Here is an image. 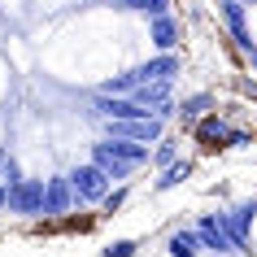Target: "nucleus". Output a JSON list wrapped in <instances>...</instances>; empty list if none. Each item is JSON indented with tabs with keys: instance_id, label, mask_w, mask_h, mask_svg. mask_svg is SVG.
<instances>
[{
	"instance_id": "obj_1",
	"label": "nucleus",
	"mask_w": 257,
	"mask_h": 257,
	"mask_svg": "<svg viewBox=\"0 0 257 257\" xmlns=\"http://www.w3.org/2000/svg\"><path fill=\"white\" fill-rule=\"evenodd\" d=\"M9 209L18 214H44V183L40 179H18L14 188H9Z\"/></svg>"
},
{
	"instance_id": "obj_2",
	"label": "nucleus",
	"mask_w": 257,
	"mask_h": 257,
	"mask_svg": "<svg viewBox=\"0 0 257 257\" xmlns=\"http://www.w3.org/2000/svg\"><path fill=\"white\" fill-rule=\"evenodd\" d=\"M70 192L79 196V201H105L109 192V179L96 170V166H79L74 175H70Z\"/></svg>"
},
{
	"instance_id": "obj_3",
	"label": "nucleus",
	"mask_w": 257,
	"mask_h": 257,
	"mask_svg": "<svg viewBox=\"0 0 257 257\" xmlns=\"http://www.w3.org/2000/svg\"><path fill=\"white\" fill-rule=\"evenodd\" d=\"M196 140H201V149L205 153H214V149H227V140H231V126L218 113H209V118L196 122Z\"/></svg>"
},
{
	"instance_id": "obj_4",
	"label": "nucleus",
	"mask_w": 257,
	"mask_h": 257,
	"mask_svg": "<svg viewBox=\"0 0 257 257\" xmlns=\"http://www.w3.org/2000/svg\"><path fill=\"white\" fill-rule=\"evenodd\" d=\"M196 240H201L205 248H214V253H231V248H235L231 235L222 231V218H201V222H196Z\"/></svg>"
},
{
	"instance_id": "obj_5",
	"label": "nucleus",
	"mask_w": 257,
	"mask_h": 257,
	"mask_svg": "<svg viewBox=\"0 0 257 257\" xmlns=\"http://www.w3.org/2000/svg\"><path fill=\"white\" fill-rule=\"evenodd\" d=\"M170 74H179V57L166 53L157 57V61H149V66L136 70V83H170Z\"/></svg>"
},
{
	"instance_id": "obj_6",
	"label": "nucleus",
	"mask_w": 257,
	"mask_h": 257,
	"mask_svg": "<svg viewBox=\"0 0 257 257\" xmlns=\"http://www.w3.org/2000/svg\"><path fill=\"white\" fill-rule=\"evenodd\" d=\"M92 166L100 170V175L113 183V179H126L131 175V162H122V157H113L109 153V144H96V153H92Z\"/></svg>"
},
{
	"instance_id": "obj_7",
	"label": "nucleus",
	"mask_w": 257,
	"mask_h": 257,
	"mask_svg": "<svg viewBox=\"0 0 257 257\" xmlns=\"http://www.w3.org/2000/svg\"><path fill=\"white\" fill-rule=\"evenodd\" d=\"M70 201H74V192H70V179H53V183L44 188V214H66Z\"/></svg>"
},
{
	"instance_id": "obj_8",
	"label": "nucleus",
	"mask_w": 257,
	"mask_h": 257,
	"mask_svg": "<svg viewBox=\"0 0 257 257\" xmlns=\"http://www.w3.org/2000/svg\"><path fill=\"white\" fill-rule=\"evenodd\" d=\"M153 44H157V48H162V53H170V48H175V44H179V22H175V18H153Z\"/></svg>"
},
{
	"instance_id": "obj_9",
	"label": "nucleus",
	"mask_w": 257,
	"mask_h": 257,
	"mask_svg": "<svg viewBox=\"0 0 257 257\" xmlns=\"http://www.w3.org/2000/svg\"><path fill=\"white\" fill-rule=\"evenodd\" d=\"M201 240H196V231H175L170 235V257H196Z\"/></svg>"
},
{
	"instance_id": "obj_10",
	"label": "nucleus",
	"mask_w": 257,
	"mask_h": 257,
	"mask_svg": "<svg viewBox=\"0 0 257 257\" xmlns=\"http://www.w3.org/2000/svg\"><path fill=\"white\" fill-rule=\"evenodd\" d=\"M188 175H192V166H188V162H175V166H166V175L157 179V192H166V188H179V183H183Z\"/></svg>"
},
{
	"instance_id": "obj_11",
	"label": "nucleus",
	"mask_w": 257,
	"mask_h": 257,
	"mask_svg": "<svg viewBox=\"0 0 257 257\" xmlns=\"http://www.w3.org/2000/svg\"><path fill=\"white\" fill-rule=\"evenodd\" d=\"M166 5L170 0H118V9H136V14H153V18H162Z\"/></svg>"
},
{
	"instance_id": "obj_12",
	"label": "nucleus",
	"mask_w": 257,
	"mask_h": 257,
	"mask_svg": "<svg viewBox=\"0 0 257 257\" xmlns=\"http://www.w3.org/2000/svg\"><path fill=\"white\" fill-rule=\"evenodd\" d=\"M122 92H136V74H118L105 83V96H122Z\"/></svg>"
},
{
	"instance_id": "obj_13",
	"label": "nucleus",
	"mask_w": 257,
	"mask_h": 257,
	"mask_svg": "<svg viewBox=\"0 0 257 257\" xmlns=\"http://www.w3.org/2000/svg\"><path fill=\"white\" fill-rule=\"evenodd\" d=\"M153 162H157V166H175V144H170V140H157V153H153Z\"/></svg>"
},
{
	"instance_id": "obj_14",
	"label": "nucleus",
	"mask_w": 257,
	"mask_h": 257,
	"mask_svg": "<svg viewBox=\"0 0 257 257\" xmlns=\"http://www.w3.org/2000/svg\"><path fill=\"white\" fill-rule=\"evenodd\" d=\"M105 257H136V240H113L105 248Z\"/></svg>"
},
{
	"instance_id": "obj_15",
	"label": "nucleus",
	"mask_w": 257,
	"mask_h": 257,
	"mask_svg": "<svg viewBox=\"0 0 257 257\" xmlns=\"http://www.w3.org/2000/svg\"><path fill=\"white\" fill-rule=\"evenodd\" d=\"M205 109H209V96H192V100H183V118H196Z\"/></svg>"
},
{
	"instance_id": "obj_16",
	"label": "nucleus",
	"mask_w": 257,
	"mask_h": 257,
	"mask_svg": "<svg viewBox=\"0 0 257 257\" xmlns=\"http://www.w3.org/2000/svg\"><path fill=\"white\" fill-rule=\"evenodd\" d=\"M122 201H126V188H113V192H105V214H113V209H122Z\"/></svg>"
},
{
	"instance_id": "obj_17",
	"label": "nucleus",
	"mask_w": 257,
	"mask_h": 257,
	"mask_svg": "<svg viewBox=\"0 0 257 257\" xmlns=\"http://www.w3.org/2000/svg\"><path fill=\"white\" fill-rule=\"evenodd\" d=\"M253 66H257V53H253Z\"/></svg>"
}]
</instances>
